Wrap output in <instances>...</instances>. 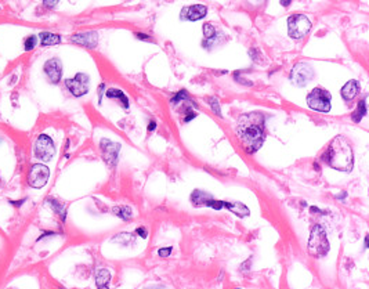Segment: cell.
<instances>
[{
	"label": "cell",
	"mask_w": 369,
	"mask_h": 289,
	"mask_svg": "<svg viewBox=\"0 0 369 289\" xmlns=\"http://www.w3.org/2000/svg\"><path fill=\"white\" fill-rule=\"evenodd\" d=\"M266 118L261 112H248L239 116L236 122V134L242 141L246 152L254 154L260 149L266 136Z\"/></svg>",
	"instance_id": "obj_1"
},
{
	"label": "cell",
	"mask_w": 369,
	"mask_h": 289,
	"mask_svg": "<svg viewBox=\"0 0 369 289\" xmlns=\"http://www.w3.org/2000/svg\"><path fill=\"white\" fill-rule=\"evenodd\" d=\"M322 161L340 172H350L354 164V155L350 143L343 136H337L330 141L329 147L322 155Z\"/></svg>",
	"instance_id": "obj_2"
},
{
	"label": "cell",
	"mask_w": 369,
	"mask_h": 289,
	"mask_svg": "<svg viewBox=\"0 0 369 289\" xmlns=\"http://www.w3.org/2000/svg\"><path fill=\"white\" fill-rule=\"evenodd\" d=\"M309 252L311 256L324 257L329 252V241H328L327 232L322 226H314L311 230L310 238H309Z\"/></svg>",
	"instance_id": "obj_3"
},
{
	"label": "cell",
	"mask_w": 369,
	"mask_h": 289,
	"mask_svg": "<svg viewBox=\"0 0 369 289\" xmlns=\"http://www.w3.org/2000/svg\"><path fill=\"white\" fill-rule=\"evenodd\" d=\"M330 94L322 87H315L307 96V104L312 111L317 112H329L330 111Z\"/></svg>",
	"instance_id": "obj_4"
},
{
	"label": "cell",
	"mask_w": 369,
	"mask_h": 289,
	"mask_svg": "<svg viewBox=\"0 0 369 289\" xmlns=\"http://www.w3.org/2000/svg\"><path fill=\"white\" fill-rule=\"evenodd\" d=\"M50 179V169L43 164H34L28 170L26 182L32 188H43Z\"/></svg>",
	"instance_id": "obj_5"
},
{
	"label": "cell",
	"mask_w": 369,
	"mask_h": 289,
	"mask_svg": "<svg viewBox=\"0 0 369 289\" xmlns=\"http://www.w3.org/2000/svg\"><path fill=\"white\" fill-rule=\"evenodd\" d=\"M34 155L43 162H49L56 155V145L50 136L40 134L34 144Z\"/></svg>",
	"instance_id": "obj_6"
},
{
	"label": "cell",
	"mask_w": 369,
	"mask_h": 289,
	"mask_svg": "<svg viewBox=\"0 0 369 289\" xmlns=\"http://www.w3.org/2000/svg\"><path fill=\"white\" fill-rule=\"evenodd\" d=\"M311 29V21L303 14H292L288 18L289 36L293 39H302Z\"/></svg>",
	"instance_id": "obj_7"
},
{
	"label": "cell",
	"mask_w": 369,
	"mask_h": 289,
	"mask_svg": "<svg viewBox=\"0 0 369 289\" xmlns=\"http://www.w3.org/2000/svg\"><path fill=\"white\" fill-rule=\"evenodd\" d=\"M65 87L74 97H82L87 94L90 87V78L86 74H76L74 78H69L65 81Z\"/></svg>",
	"instance_id": "obj_8"
},
{
	"label": "cell",
	"mask_w": 369,
	"mask_h": 289,
	"mask_svg": "<svg viewBox=\"0 0 369 289\" xmlns=\"http://www.w3.org/2000/svg\"><path fill=\"white\" fill-rule=\"evenodd\" d=\"M312 78H314V69H312V66L306 64V62L296 64L291 71V81L299 87L306 86L310 81H312Z\"/></svg>",
	"instance_id": "obj_9"
},
{
	"label": "cell",
	"mask_w": 369,
	"mask_h": 289,
	"mask_svg": "<svg viewBox=\"0 0 369 289\" xmlns=\"http://www.w3.org/2000/svg\"><path fill=\"white\" fill-rule=\"evenodd\" d=\"M43 71L46 78L49 79V82L53 84H57L62 78V64L58 58H50L44 62L43 65Z\"/></svg>",
	"instance_id": "obj_10"
},
{
	"label": "cell",
	"mask_w": 369,
	"mask_h": 289,
	"mask_svg": "<svg viewBox=\"0 0 369 289\" xmlns=\"http://www.w3.org/2000/svg\"><path fill=\"white\" fill-rule=\"evenodd\" d=\"M101 152H102V158L104 161L108 164L109 166H114L117 164V154H119V149H120V145L114 143L111 140H101Z\"/></svg>",
	"instance_id": "obj_11"
},
{
	"label": "cell",
	"mask_w": 369,
	"mask_h": 289,
	"mask_svg": "<svg viewBox=\"0 0 369 289\" xmlns=\"http://www.w3.org/2000/svg\"><path fill=\"white\" fill-rule=\"evenodd\" d=\"M71 41L75 43V44H79V46L87 47V49H94V47L97 46V43H98V35H97L96 31L75 33V35L71 38Z\"/></svg>",
	"instance_id": "obj_12"
},
{
	"label": "cell",
	"mask_w": 369,
	"mask_h": 289,
	"mask_svg": "<svg viewBox=\"0 0 369 289\" xmlns=\"http://www.w3.org/2000/svg\"><path fill=\"white\" fill-rule=\"evenodd\" d=\"M208 13V8L203 4H194V6H190V7H184L181 14H180V18L181 20H187V21H198V20H202L203 17L206 16Z\"/></svg>",
	"instance_id": "obj_13"
},
{
	"label": "cell",
	"mask_w": 369,
	"mask_h": 289,
	"mask_svg": "<svg viewBox=\"0 0 369 289\" xmlns=\"http://www.w3.org/2000/svg\"><path fill=\"white\" fill-rule=\"evenodd\" d=\"M342 97H343L344 101H351L357 97V94L360 93V83L357 82V81H349V82L344 84L343 87H342Z\"/></svg>",
	"instance_id": "obj_14"
},
{
	"label": "cell",
	"mask_w": 369,
	"mask_h": 289,
	"mask_svg": "<svg viewBox=\"0 0 369 289\" xmlns=\"http://www.w3.org/2000/svg\"><path fill=\"white\" fill-rule=\"evenodd\" d=\"M223 207H226L228 210H231L234 215H236L238 217H245V216H249V209L245 206L241 202H226L223 201Z\"/></svg>",
	"instance_id": "obj_15"
},
{
	"label": "cell",
	"mask_w": 369,
	"mask_h": 289,
	"mask_svg": "<svg viewBox=\"0 0 369 289\" xmlns=\"http://www.w3.org/2000/svg\"><path fill=\"white\" fill-rule=\"evenodd\" d=\"M39 39L42 46H56L61 43V36L57 33L51 32H40L39 33Z\"/></svg>",
	"instance_id": "obj_16"
},
{
	"label": "cell",
	"mask_w": 369,
	"mask_h": 289,
	"mask_svg": "<svg viewBox=\"0 0 369 289\" xmlns=\"http://www.w3.org/2000/svg\"><path fill=\"white\" fill-rule=\"evenodd\" d=\"M202 29H203V35H205V41L202 43V46H203V47H206V49H210V46L213 44L212 41H214L216 33H217L216 32V28L208 22V24L203 25V28H202Z\"/></svg>",
	"instance_id": "obj_17"
},
{
	"label": "cell",
	"mask_w": 369,
	"mask_h": 289,
	"mask_svg": "<svg viewBox=\"0 0 369 289\" xmlns=\"http://www.w3.org/2000/svg\"><path fill=\"white\" fill-rule=\"evenodd\" d=\"M107 97H108V99L119 100L120 104H122V107L129 108V100H127L126 94L122 90H119V89H109V90L107 91Z\"/></svg>",
	"instance_id": "obj_18"
},
{
	"label": "cell",
	"mask_w": 369,
	"mask_h": 289,
	"mask_svg": "<svg viewBox=\"0 0 369 289\" xmlns=\"http://www.w3.org/2000/svg\"><path fill=\"white\" fill-rule=\"evenodd\" d=\"M212 195H209L208 192H203L201 190H195L191 195V201L195 206H205L206 201L210 198Z\"/></svg>",
	"instance_id": "obj_19"
},
{
	"label": "cell",
	"mask_w": 369,
	"mask_h": 289,
	"mask_svg": "<svg viewBox=\"0 0 369 289\" xmlns=\"http://www.w3.org/2000/svg\"><path fill=\"white\" fill-rule=\"evenodd\" d=\"M367 115V100L362 99L358 103V105H357V109L352 112L351 119L355 122V124H358L362 121V118Z\"/></svg>",
	"instance_id": "obj_20"
},
{
	"label": "cell",
	"mask_w": 369,
	"mask_h": 289,
	"mask_svg": "<svg viewBox=\"0 0 369 289\" xmlns=\"http://www.w3.org/2000/svg\"><path fill=\"white\" fill-rule=\"evenodd\" d=\"M112 212L122 220H130L132 216H133V210L132 207L126 206V205H122V206H115L112 209Z\"/></svg>",
	"instance_id": "obj_21"
},
{
	"label": "cell",
	"mask_w": 369,
	"mask_h": 289,
	"mask_svg": "<svg viewBox=\"0 0 369 289\" xmlns=\"http://www.w3.org/2000/svg\"><path fill=\"white\" fill-rule=\"evenodd\" d=\"M109 281H111V273H109L107 268H101L96 274V284L97 287H104V285H108Z\"/></svg>",
	"instance_id": "obj_22"
},
{
	"label": "cell",
	"mask_w": 369,
	"mask_h": 289,
	"mask_svg": "<svg viewBox=\"0 0 369 289\" xmlns=\"http://www.w3.org/2000/svg\"><path fill=\"white\" fill-rule=\"evenodd\" d=\"M38 36L36 35H31V36H28L25 41H24V50L25 51H31V50H34L36 46H38Z\"/></svg>",
	"instance_id": "obj_23"
},
{
	"label": "cell",
	"mask_w": 369,
	"mask_h": 289,
	"mask_svg": "<svg viewBox=\"0 0 369 289\" xmlns=\"http://www.w3.org/2000/svg\"><path fill=\"white\" fill-rule=\"evenodd\" d=\"M49 202H50V205L53 206V209L58 213L61 217H62V220H65V209L64 206L59 204L58 201H56V199H49Z\"/></svg>",
	"instance_id": "obj_24"
},
{
	"label": "cell",
	"mask_w": 369,
	"mask_h": 289,
	"mask_svg": "<svg viewBox=\"0 0 369 289\" xmlns=\"http://www.w3.org/2000/svg\"><path fill=\"white\" fill-rule=\"evenodd\" d=\"M208 103H209L212 111L216 114V115L221 116V109H220V104H218V100L216 97H209L208 99Z\"/></svg>",
	"instance_id": "obj_25"
},
{
	"label": "cell",
	"mask_w": 369,
	"mask_h": 289,
	"mask_svg": "<svg viewBox=\"0 0 369 289\" xmlns=\"http://www.w3.org/2000/svg\"><path fill=\"white\" fill-rule=\"evenodd\" d=\"M185 100H188V93H187L185 90H181V91H178L176 96L170 100V101H172V104H177V103H180V101H185Z\"/></svg>",
	"instance_id": "obj_26"
},
{
	"label": "cell",
	"mask_w": 369,
	"mask_h": 289,
	"mask_svg": "<svg viewBox=\"0 0 369 289\" xmlns=\"http://www.w3.org/2000/svg\"><path fill=\"white\" fill-rule=\"evenodd\" d=\"M196 116V114L193 111L191 107H185L184 109V122H190L191 119H194Z\"/></svg>",
	"instance_id": "obj_27"
},
{
	"label": "cell",
	"mask_w": 369,
	"mask_h": 289,
	"mask_svg": "<svg viewBox=\"0 0 369 289\" xmlns=\"http://www.w3.org/2000/svg\"><path fill=\"white\" fill-rule=\"evenodd\" d=\"M170 253H172V248L170 247H166V248H162L158 250V255L160 257H168L170 256Z\"/></svg>",
	"instance_id": "obj_28"
},
{
	"label": "cell",
	"mask_w": 369,
	"mask_h": 289,
	"mask_svg": "<svg viewBox=\"0 0 369 289\" xmlns=\"http://www.w3.org/2000/svg\"><path fill=\"white\" fill-rule=\"evenodd\" d=\"M42 1H43V4L49 8H54L59 3V0H42Z\"/></svg>",
	"instance_id": "obj_29"
},
{
	"label": "cell",
	"mask_w": 369,
	"mask_h": 289,
	"mask_svg": "<svg viewBox=\"0 0 369 289\" xmlns=\"http://www.w3.org/2000/svg\"><path fill=\"white\" fill-rule=\"evenodd\" d=\"M136 38L140 39V41H151V36H150V35H145V33L141 32L136 33Z\"/></svg>",
	"instance_id": "obj_30"
},
{
	"label": "cell",
	"mask_w": 369,
	"mask_h": 289,
	"mask_svg": "<svg viewBox=\"0 0 369 289\" xmlns=\"http://www.w3.org/2000/svg\"><path fill=\"white\" fill-rule=\"evenodd\" d=\"M249 56H251L253 60H259V58H260V51H256L254 49H252L249 51Z\"/></svg>",
	"instance_id": "obj_31"
},
{
	"label": "cell",
	"mask_w": 369,
	"mask_h": 289,
	"mask_svg": "<svg viewBox=\"0 0 369 289\" xmlns=\"http://www.w3.org/2000/svg\"><path fill=\"white\" fill-rule=\"evenodd\" d=\"M155 129H156V122H155V121H151L150 124H148V130H150V132H154Z\"/></svg>",
	"instance_id": "obj_32"
},
{
	"label": "cell",
	"mask_w": 369,
	"mask_h": 289,
	"mask_svg": "<svg viewBox=\"0 0 369 289\" xmlns=\"http://www.w3.org/2000/svg\"><path fill=\"white\" fill-rule=\"evenodd\" d=\"M137 234H140V235H141L143 238H145V237H147V232H145V228H143V227H141V228H137Z\"/></svg>",
	"instance_id": "obj_33"
},
{
	"label": "cell",
	"mask_w": 369,
	"mask_h": 289,
	"mask_svg": "<svg viewBox=\"0 0 369 289\" xmlns=\"http://www.w3.org/2000/svg\"><path fill=\"white\" fill-rule=\"evenodd\" d=\"M24 202H25V199H22V201H10V204H13V205H16V206H21Z\"/></svg>",
	"instance_id": "obj_34"
},
{
	"label": "cell",
	"mask_w": 369,
	"mask_h": 289,
	"mask_svg": "<svg viewBox=\"0 0 369 289\" xmlns=\"http://www.w3.org/2000/svg\"><path fill=\"white\" fill-rule=\"evenodd\" d=\"M248 1H249L251 4H253V6H259V4H261L264 0H248Z\"/></svg>",
	"instance_id": "obj_35"
},
{
	"label": "cell",
	"mask_w": 369,
	"mask_h": 289,
	"mask_svg": "<svg viewBox=\"0 0 369 289\" xmlns=\"http://www.w3.org/2000/svg\"><path fill=\"white\" fill-rule=\"evenodd\" d=\"M279 1H281V4H282L284 7H288V6L292 3V0H279Z\"/></svg>",
	"instance_id": "obj_36"
},
{
	"label": "cell",
	"mask_w": 369,
	"mask_h": 289,
	"mask_svg": "<svg viewBox=\"0 0 369 289\" xmlns=\"http://www.w3.org/2000/svg\"><path fill=\"white\" fill-rule=\"evenodd\" d=\"M97 289H109L108 285H104V287H97Z\"/></svg>",
	"instance_id": "obj_37"
}]
</instances>
